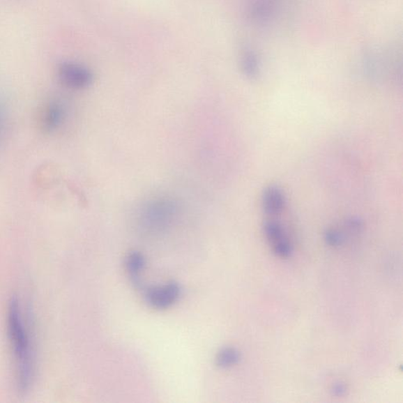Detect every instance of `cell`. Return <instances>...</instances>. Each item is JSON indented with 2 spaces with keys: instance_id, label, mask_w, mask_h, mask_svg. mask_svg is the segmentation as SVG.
<instances>
[{
  "instance_id": "obj_3",
  "label": "cell",
  "mask_w": 403,
  "mask_h": 403,
  "mask_svg": "<svg viewBox=\"0 0 403 403\" xmlns=\"http://www.w3.org/2000/svg\"><path fill=\"white\" fill-rule=\"evenodd\" d=\"M60 81L71 89H86L93 84L94 75L86 66L73 62H65L59 67Z\"/></svg>"
},
{
  "instance_id": "obj_8",
  "label": "cell",
  "mask_w": 403,
  "mask_h": 403,
  "mask_svg": "<svg viewBox=\"0 0 403 403\" xmlns=\"http://www.w3.org/2000/svg\"><path fill=\"white\" fill-rule=\"evenodd\" d=\"M126 264L132 282L139 288V287L142 286V284H140V273L144 270L146 264L144 255L138 252H130L127 256Z\"/></svg>"
},
{
  "instance_id": "obj_10",
  "label": "cell",
  "mask_w": 403,
  "mask_h": 403,
  "mask_svg": "<svg viewBox=\"0 0 403 403\" xmlns=\"http://www.w3.org/2000/svg\"><path fill=\"white\" fill-rule=\"evenodd\" d=\"M242 71L247 77L254 79L257 77L259 66L257 56L252 52L243 54L241 59Z\"/></svg>"
},
{
  "instance_id": "obj_6",
  "label": "cell",
  "mask_w": 403,
  "mask_h": 403,
  "mask_svg": "<svg viewBox=\"0 0 403 403\" xmlns=\"http://www.w3.org/2000/svg\"><path fill=\"white\" fill-rule=\"evenodd\" d=\"M261 204L267 215L277 216L282 213L285 206V197L282 189L277 186L266 188L262 193Z\"/></svg>"
},
{
  "instance_id": "obj_11",
  "label": "cell",
  "mask_w": 403,
  "mask_h": 403,
  "mask_svg": "<svg viewBox=\"0 0 403 403\" xmlns=\"http://www.w3.org/2000/svg\"><path fill=\"white\" fill-rule=\"evenodd\" d=\"M325 241L328 245L337 248L343 244L344 238L338 230L329 229L326 231Z\"/></svg>"
},
{
  "instance_id": "obj_1",
  "label": "cell",
  "mask_w": 403,
  "mask_h": 403,
  "mask_svg": "<svg viewBox=\"0 0 403 403\" xmlns=\"http://www.w3.org/2000/svg\"><path fill=\"white\" fill-rule=\"evenodd\" d=\"M17 296L11 297L8 309V330L16 363V386L21 394L31 389L36 374V357L31 330L24 321Z\"/></svg>"
},
{
  "instance_id": "obj_9",
  "label": "cell",
  "mask_w": 403,
  "mask_h": 403,
  "mask_svg": "<svg viewBox=\"0 0 403 403\" xmlns=\"http://www.w3.org/2000/svg\"><path fill=\"white\" fill-rule=\"evenodd\" d=\"M241 358V353L236 348L225 347L218 352L216 363L219 367L227 369L239 363Z\"/></svg>"
},
{
  "instance_id": "obj_2",
  "label": "cell",
  "mask_w": 403,
  "mask_h": 403,
  "mask_svg": "<svg viewBox=\"0 0 403 403\" xmlns=\"http://www.w3.org/2000/svg\"><path fill=\"white\" fill-rule=\"evenodd\" d=\"M181 211L178 200L169 197L150 199L139 207L136 222L142 233L160 235L169 230Z\"/></svg>"
},
{
  "instance_id": "obj_12",
  "label": "cell",
  "mask_w": 403,
  "mask_h": 403,
  "mask_svg": "<svg viewBox=\"0 0 403 403\" xmlns=\"http://www.w3.org/2000/svg\"><path fill=\"white\" fill-rule=\"evenodd\" d=\"M347 387L344 383L339 382L333 384L332 393L335 396H344L347 393Z\"/></svg>"
},
{
  "instance_id": "obj_5",
  "label": "cell",
  "mask_w": 403,
  "mask_h": 403,
  "mask_svg": "<svg viewBox=\"0 0 403 403\" xmlns=\"http://www.w3.org/2000/svg\"><path fill=\"white\" fill-rule=\"evenodd\" d=\"M265 235L273 248V252L278 257L287 259L292 253V246L285 234L282 224L274 220L266 222L264 224Z\"/></svg>"
},
{
  "instance_id": "obj_4",
  "label": "cell",
  "mask_w": 403,
  "mask_h": 403,
  "mask_svg": "<svg viewBox=\"0 0 403 403\" xmlns=\"http://www.w3.org/2000/svg\"><path fill=\"white\" fill-rule=\"evenodd\" d=\"M181 287L174 282L145 290V299L151 307L164 310L173 306L181 296Z\"/></svg>"
},
{
  "instance_id": "obj_13",
  "label": "cell",
  "mask_w": 403,
  "mask_h": 403,
  "mask_svg": "<svg viewBox=\"0 0 403 403\" xmlns=\"http://www.w3.org/2000/svg\"><path fill=\"white\" fill-rule=\"evenodd\" d=\"M4 121H5V112L4 108L1 103H0V140L3 136V129H4Z\"/></svg>"
},
{
  "instance_id": "obj_7",
  "label": "cell",
  "mask_w": 403,
  "mask_h": 403,
  "mask_svg": "<svg viewBox=\"0 0 403 403\" xmlns=\"http://www.w3.org/2000/svg\"><path fill=\"white\" fill-rule=\"evenodd\" d=\"M66 111L62 103L52 101L45 109L42 119V127L46 132L56 131L63 124Z\"/></svg>"
}]
</instances>
